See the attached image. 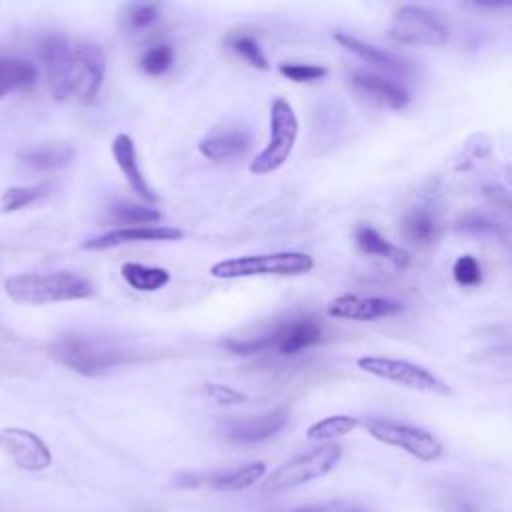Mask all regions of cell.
Segmentation results:
<instances>
[{
	"instance_id": "cell-1",
	"label": "cell",
	"mask_w": 512,
	"mask_h": 512,
	"mask_svg": "<svg viewBox=\"0 0 512 512\" xmlns=\"http://www.w3.org/2000/svg\"><path fill=\"white\" fill-rule=\"evenodd\" d=\"M38 54L56 100L86 104L96 98L106 72V58L98 46L48 36L40 42Z\"/></svg>"
},
{
	"instance_id": "cell-2",
	"label": "cell",
	"mask_w": 512,
	"mask_h": 512,
	"mask_svg": "<svg viewBox=\"0 0 512 512\" xmlns=\"http://www.w3.org/2000/svg\"><path fill=\"white\" fill-rule=\"evenodd\" d=\"M48 352L58 364L82 376H98L130 360V354L114 342L80 332H66L58 336L48 346Z\"/></svg>"
},
{
	"instance_id": "cell-3",
	"label": "cell",
	"mask_w": 512,
	"mask_h": 512,
	"mask_svg": "<svg viewBox=\"0 0 512 512\" xmlns=\"http://www.w3.org/2000/svg\"><path fill=\"white\" fill-rule=\"evenodd\" d=\"M6 294L20 304H50L92 296V284L74 272H26L4 282Z\"/></svg>"
},
{
	"instance_id": "cell-4",
	"label": "cell",
	"mask_w": 512,
	"mask_h": 512,
	"mask_svg": "<svg viewBox=\"0 0 512 512\" xmlns=\"http://www.w3.org/2000/svg\"><path fill=\"white\" fill-rule=\"evenodd\" d=\"M314 268V258L306 252H268L226 258L210 266L214 278L234 280L250 276H300Z\"/></svg>"
},
{
	"instance_id": "cell-5",
	"label": "cell",
	"mask_w": 512,
	"mask_h": 512,
	"mask_svg": "<svg viewBox=\"0 0 512 512\" xmlns=\"http://www.w3.org/2000/svg\"><path fill=\"white\" fill-rule=\"evenodd\" d=\"M298 138V118L294 108L284 98H276L270 104V138L268 144L254 156L248 170L256 176L270 174L278 170L288 156Z\"/></svg>"
},
{
	"instance_id": "cell-6",
	"label": "cell",
	"mask_w": 512,
	"mask_h": 512,
	"mask_svg": "<svg viewBox=\"0 0 512 512\" xmlns=\"http://www.w3.org/2000/svg\"><path fill=\"white\" fill-rule=\"evenodd\" d=\"M342 446L340 444H324L310 452L298 454L286 462H282L268 478L262 482L264 492H282L296 486H302L310 480H316L328 474L340 460Z\"/></svg>"
},
{
	"instance_id": "cell-7",
	"label": "cell",
	"mask_w": 512,
	"mask_h": 512,
	"mask_svg": "<svg viewBox=\"0 0 512 512\" xmlns=\"http://www.w3.org/2000/svg\"><path fill=\"white\" fill-rule=\"evenodd\" d=\"M388 36L406 46H442L450 32L436 12L418 4H404L394 10L388 24Z\"/></svg>"
},
{
	"instance_id": "cell-8",
	"label": "cell",
	"mask_w": 512,
	"mask_h": 512,
	"mask_svg": "<svg viewBox=\"0 0 512 512\" xmlns=\"http://www.w3.org/2000/svg\"><path fill=\"white\" fill-rule=\"evenodd\" d=\"M364 426L370 436L388 446H396L422 462L436 460L442 454L440 440L420 426L396 422L388 418H366Z\"/></svg>"
},
{
	"instance_id": "cell-9",
	"label": "cell",
	"mask_w": 512,
	"mask_h": 512,
	"mask_svg": "<svg viewBox=\"0 0 512 512\" xmlns=\"http://www.w3.org/2000/svg\"><path fill=\"white\" fill-rule=\"evenodd\" d=\"M356 364L360 370H364L376 378H382V380H388V382L412 388V390L434 392V394H444V396L452 392L448 388V384H444L438 376H434L430 370H426L424 366L414 364L410 360L388 358V356H360L356 360Z\"/></svg>"
},
{
	"instance_id": "cell-10",
	"label": "cell",
	"mask_w": 512,
	"mask_h": 512,
	"mask_svg": "<svg viewBox=\"0 0 512 512\" xmlns=\"http://www.w3.org/2000/svg\"><path fill=\"white\" fill-rule=\"evenodd\" d=\"M286 406L246 418H226L218 424V434L232 444H258L278 434L288 422Z\"/></svg>"
},
{
	"instance_id": "cell-11",
	"label": "cell",
	"mask_w": 512,
	"mask_h": 512,
	"mask_svg": "<svg viewBox=\"0 0 512 512\" xmlns=\"http://www.w3.org/2000/svg\"><path fill=\"white\" fill-rule=\"evenodd\" d=\"M264 348L276 350L280 356H296L322 340V324L314 316H298L278 324L262 334Z\"/></svg>"
},
{
	"instance_id": "cell-12",
	"label": "cell",
	"mask_w": 512,
	"mask_h": 512,
	"mask_svg": "<svg viewBox=\"0 0 512 512\" xmlns=\"http://www.w3.org/2000/svg\"><path fill=\"white\" fill-rule=\"evenodd\" d=\"M404 310V304L396 298L386 296H358V294H340L328 302L326 314L330 318L372 322L378 318H390Z\"/></svg>"
},
{
	"instance_id": "cell-13",
	"label": "cell",
	"mask_w": 512,
	"mask_h": 512,
	"mask_svg": "<svg viewBox=\"0 0 512 512\" xmlns=\"http://www.w3.org/2000/svg\"><path fill=\"white\" fill-rule=\"evenodd\" d=\"M0 450L10 456L18 468L28 472H40L52 462V454L46 442L24 428L0 430Z\"/></svg>"
},
{
	"instance_id": "cell-14",
	"label": "cell",
	"mask_w": 512,
	"mask_h": 512,
	"mask_svg": "<svg viewBox=\"0 0 512 512\" xmlns=\"http://www.w3.org/2000/svg\"><path fill=\"white\" fill-rule=\"evenodd\" d=\"M184 232L174 226H120L84 242L86 250H106L132 242H170L182 240Z\"/></svg>"
},
{
	"instance_id": "cell-15",
	"label": "cell",
	"mask_w": 512,
	"mask_h": 512,
	"mask_svg": "<svg viewBox=\"0 0 512 512\" xmlns=\"http://www.w3.org/2000/svg\"><path fill=\"white\" fill-rule=\"evenodd\" d=\"M350 84L360 94H364L366 98L376 102L378 106H384L390 110H402L410 102V94L406 92V88H402L394 80H388L376 72L358 70L350 76Z\"/></svg>"
},
{
	"instance_id": "cell-16",
	"label": "cell",
	"mask_w": 512,
	"mask_h": 512,
	"mask_svg": "<svg viewBox=\"0 0 512 512\" xmlns=\"http://www.w3.org/2000/svg\"><path fill=\"white\" fill-rule=\"evenodd\" d=\"M112 156L120 168V172L124 174L126 182L130 184V188L136 192V196L144 202V204H154L158 200L154 188L148 184V180L144 178L140 166H138V158H136V146L134 140L120 132L114 136L112 140Z\"/></svg>"
},
{
	"instance_id": "cell-17",
	"label": "cell",
	"mask_w": 512,
	"mask_h": 512,
	"mask_svg": "<svg viewBox=\"0 0 512 512\" xmlns=\"http://www.w3.org/2000/svg\"><path fill=\"white\" fill-rule=\"evenodd\" d=\"M334 40L344 46L348 52H352L354 56H358L362 62L382 70V72H390V74H408L412 70V62H408L406 58L392 54L384 48H378L374 44H368L352 34L346 32H334Z\"/></svg>"
},
{
	"instance_id": "cell-18",
	"label": "cell",
	"mask_w": 512,
	"mask_h": 512,
	"mask_svg": "<svg viewBox=\"0 0 512 512\" xmlns=\"http://www.w3.org/2000/svg\"><path fill=\"white\" fill-rule=\"evenodd\" d=\"M250 146V134L246 130H216L198 142V150L204 158L222 162L242 156Z\"/></svg>"
},
{
	"instance_id": "cell-19",
	"label": "cell",
	"mask_w": 512,
	"mask_h": 512,
	"mask_svg": "<svg viewBox=\"0 0 512 512\" xmlns=\"http://www.w3.org/2000/svg\"><path fill=\"white\" fill-rule=\"evenodd\" d=\"M354 242L356 246L368 254V256H376V258H384L388 260L392 266L396 268H404L408 266V252L390 244L376 228L368 226V224H358L354 230Z\"/></svg>"
},
{
	"instance_id": "cell-20",
	"label": "cell",
	"mask_w": 512,
	"mask_h": 512,
	"mask_svg": "<svg viewBox=\"0 0 512 512\" xmlns=\"http://www.w3.org/2000/svg\"><path fill=\"white\" fill-rule=\"evenodd\" d=\"M20 160L34 170H56L72 162L74 146L64 142H46L34 144L20 150Z\"/></svg>"
},
{
	"instance_id": "cell-21",
	"label": "cell",
	"mask_w": 512,
	"mask_h": 512,
	"mask_svg": "<svg viewBox=\"0 0 512 512\" xmlns=\"http://www.w3.org/2000/svg\"><path fill=\"white\" fill-rule=\"evenodd\" d=\"M402 236L416 246H430L440 232V224L432 210L426 206L410 208L400 220Z\"/></svg>"
},
{
	"instance_id": "cell-22",
	"label": "cell",
	"mask_w": 512,
	"mask_h": 512,
	"mask_svg": "<svg viewBox=\"0 0 512 512\" xmlns=\"http://www.w3.org/2000/svg\"><path fill=\"white\" fill-rule=\"evenodd\" d=\"M38 78V68L22 58L0 56V98L30 88Z\"/></svg>"
},
{
	"instance_id": "cell-23",
	"label": "cell",
	"mask_w": 512,
	"mask_h": 512,
	"mask_svg": "<svg viewBox=\"0 0 512 512\" xmlns=\"http://www.w3.org/2000/svg\"><path fill=\"white\" fill-rule=\"evenodd\" d=\"M120 274L124 282L138 292H156L170 282V272L166 268L140 262H124Z\"/></svg>"
},
{
	"instance_id": "cell-24",
	"label": "cell",
	"mask_w": 512,
	"mask_h": 512,
	"mask_svg": "<svg viewBox=\"0 0 512 512\" xmlns=\"http://www.w3.org/2000/svg\"><path fill=\"white\" fill-rule=\"evenodd\" d=\"M266 472V464L264 462H250L242 468H234L228 472H218L214 476H210V484L214 490H224V492H236V490H244L252 484H256Z\"/></svg>"
},
{
	"instance_id": "cell-25",
	"label": "cell",
	"mask_w": 512,
	"mask_h": 512,
	"mask_svg": "<svg viewBox=\"0 0 512 512\" xmlns=\"http://www.w3.org/2000/svg\"><path fill=\"white\" fill-rule=\"evenodd\" d=\"M110 218L116 224H154L162 218L160 210L148 206V204H136V202H128V200H120L116 204L110 206Z\"/></svg>"
},
{
	"instance_id": "cell-26",
	"label": "cell",
	"mask_w": 512,
	"mask_h": 512,
	"mask_svg": "<svg viewBox=\"0 0 512 512\" xmlns=\"http://www.w3.org/2000/svg\"><path fill=\"white\" fill-rule=\"evenodd\" d=\"M356 426H358V418L346 416V414H334V416H326V418L314 422L306 430V438H310V440H334L338 436H344V434L352 432Z\"/></svg>"
},
{
	"instance_id": "cell-27",
	"label": "cell",
	"mask_w": 512,
	"mask_h": 512,
	"mask_svg": "<svg viewBox=\"0 0 512 512\" xmlns=\"http://www.w3.org/2000/svg\"><path fill=\"white\" fill-rule=\"evenodd\" d=\"M46 184H34V186H14L2 192L0 196V210L2 212H16L22 210L36 200H40L46 192Z\"/></svg>"
},
{
	"instance_id": "cell-28",
	"label": "cell",
	"mask_w": 512,
	"mask_h": 512,
	"mask_svg": "<svg viewBox=\"0 0 512 512\" xmlns=\"http://www.w3.org/2000/svg\"><path fill=\"white\" fill-rule=\"evenodd\" d=\"M174 64V48L170 44H154L140 56V68L148 76H162Z\"/></svg>"
},
{
	"instance_id": "cell-29",
	"label": "cell",
	"mask_w": 512,
	"mask_h": 512,
	"mask_svg": "<svg viewBox=\"0 0 512 512\" xmlns=\"http://www.w3.org/2000/svg\"><path fill=\"white\" fill-rule=\"evenodd\" d=\"M228 46L240 56L244 58L250 66L258 68V70H268V58L264 56L260 44L256 42V38H252L250 34H232L228 38Z\"/></svg>"
},
{
	"instance_id": "cell-30",
	"label": "cell",
	"mask_w": 512,
	"mask_h": 512,
	"mask_svg": "<svg viewBox=\"0 0 512 512\" xmlns=\"http://www.w3.org/2000/svg\"><path fill=\"white\" fill-rule=\"evenodd\" d=\"M456 230L460 232H466V234H476V236H496V238H506V230L486 218V216H478V214H472V216H464L458 224H456Z\"/></svg>"
},
{
	"instance_id": "cell-31",
	"label": "cell",
	"mask_w": 512,
	"mask_h": 512,
	"mask_svg": "<svg viewBox=\"0 0 512 512\" xmlns=\"http://www.w3.org/2000/svg\"><path fill=\"white\" fill-rule=\"evenodd\" d=\"M278 72L296 82V84H304V82H314L326 76V68L318 66V64H302V62H282L278 66Z\"/></svg>"
},
{
	"instance_id": "cell-32",
	"label": "cell",
	"mask_w": 512,
	"mask_h": 512,
	"mask_svg": "<svg viewBox=\"0 0 512 512\" xmlns=\"http://www.w3.org/2000/svg\"><path fill=\"white\" fill-rule=\"evenodd\" d=\"M452 276L460 286H476L482 282V268L472 254H462L452 266Z\"/></svg>"
},
{
	"instance_id": "cell-33",
	"label": "cell",
	"mask_w": 512,
	"mask_h": 512,
	"mask_svg": "<svg viewBox=\"0 0 512 512\" xmlns=\"http://www.w3.org/2000/svg\"><path fill=\"white\" fill-rule=\"evenodd\" d=\"M158 18H160L158 4H132L126 14V24L132 30H144V28H150Z\"/></svg>"
},
{
	"instance_id": "cell-34",
	"label": "cell",
	"mask_w": 512,
	"mask_h": 512,
	"mask_svg": "<svg viewBox=\"0 0 512 512\" xmlns=\"http://www.w3.org/2000/svg\"><path fill=\"white\" fill-rule=\"evenodd\" d=\"M204 392L218 404H224V406H230V404H240V402H246L248 396L232 386H226V384H218V382H206L204 384Z\"/></svg>"
},
{
	"instance_id": "cell-35",
	"label": "cell",
	"mask_w": 512,
	"mask_h": 512,
	"mask_svg": "<svg viewBox=\"0 0 512 512\" xmlns=\"http://www.w3.org/2000/svg\"><path fill=\"white\" fill-rule=\"evenodd\" d=\"M484 196H486V198H490V202H492V204L502 206L504 210L508 208V192H506V188L496 186V184L486 186V188H484Z\"/></svg>"
},
{
	"instance_id": "cell-36",
	"label": "cell",
	"mask_w": 512,
	"mask_h": 512,
	"mask_svg": "<svg viewBox=\"0 0 512 512\" xmlns=\"http://www.w3.org/2000/svg\"><path fill=\"white\" fill-rule=\"evenodd\" d=\"M200 482H202V478L196 474H190V472H180L172 478V484L178 488H196V486H200Z\"/></svg>"
}]
</instances>
